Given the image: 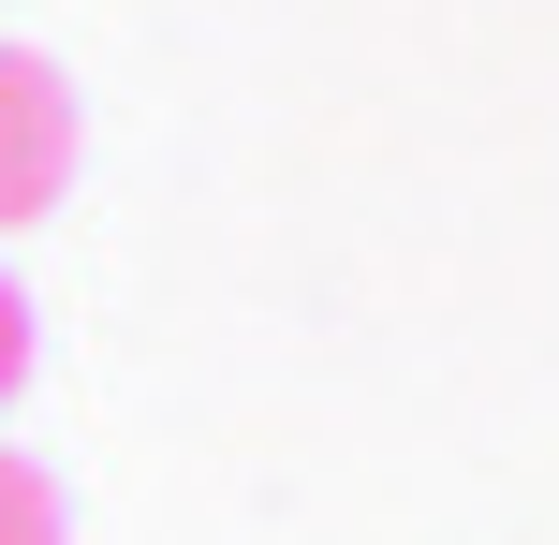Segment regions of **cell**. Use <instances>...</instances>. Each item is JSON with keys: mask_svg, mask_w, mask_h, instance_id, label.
I'll use <instances>...</instances> for the list:
<instances>
[{"mask_svg": "<svg viewBox=\"0 0 559 545\" xmlns=\"http://www.w3.org/2000/svg\"><path fill=\"white\" fill-rule=\"evenodd\" d=\"M0 545H74L59 472H45V458H15V442H0Z\"/></svg>", "mask_w": 559, "mask_h": 545, "instance_id": "obj_2", "label": "cell"}, {"mask_svg": "<svg viewBox=\"0 0 559 545\" xmlns=\"http://www.w3.org/2000/svg\"><path fill=\"white\" fill-rule=\"evenodd\" d=\"M15 383H29V295L0 281V399H15Z\"/></svg>", "mask_w": 559, "mask_h": 545, "instance_id": "obj_3", "label": "cell"}, {"mask_svg": "<svg viewBox=\"0 0 559 545\" xmlns=\"http://www.w3.org/2000/svg\"><path fill=\"white\" fill-rule=\"evenodd\" d=\"M59 192H74V88H59V59L0 45V236L45 222Z\"/></svg>", "mask_w": 559, "mask_h": 545, "instance_id": "obj_1", "label": "cell"}]
</instances>
